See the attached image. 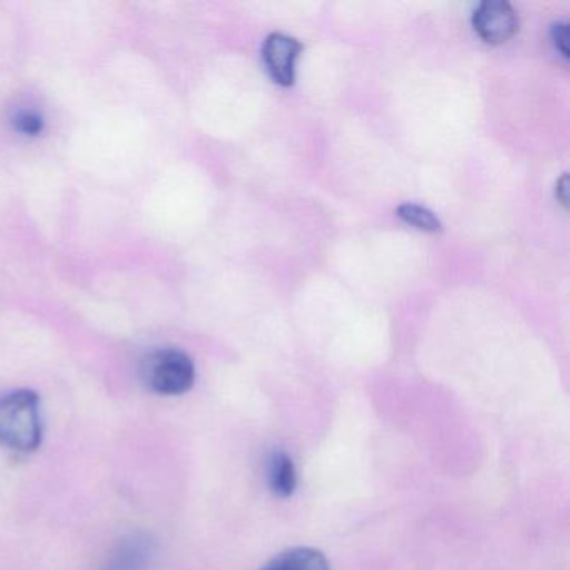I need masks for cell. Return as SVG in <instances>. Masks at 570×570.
Returning <instances> with one entry per match:
<instances>
[{"mask_svg":"<svg viewBox=\"0 0 570 570\" xmlns=\"http://www.w3.org/2000/svg\"><path fill=\"white\" fill-rule=\"evenodd\" d=\"M41 406L38 393L14 390L0 396V445L19 453H31L42 442Z\"/></svg>","mask_w":570,"mask_h":570,"instance_id":"cell-1","label":"cell"},{"mask_svg":"<svg viewBox=\"0 0 570 570\" xmlns=\"http://www.w3.org/2000/svg\"><path fill=\"white\" fill-rule=\"evenodd\" d=\"M195 376L191 358L175 348L153 353L142 365L146 385L159 395H183L191 390Z\"/></svg>","mask_w":570,"mask_h":570,"instance_id":"cell-2","label":"cell"},{"mask_svg":"<svg viewBox=\"0 0 570 570\" xmlns=\"http://www.w3.org/2000/svg\"><path fill=\"white\" fill-rule=\"evenodd\" d=\"M473 29L489 45H502L519 31V18L505 0H485L473 12Z\"/></svg>","mask_w":570,"mask_h":570,"instance_id":"cell-3","label":"cell"},{"mask_svg":"<svg viewBox=\"0 0 570 570\" xmlns=\"http://www.w3.org/2000/svg\"><path fill=\"white\" fill-rule=\"evenodd\" d=\"M302 49V45L296 39L282 32H275L266 38L263 59L269 75L278 85L292 86L295 82V62Z\"/></svg>","mask_w":570,"mask_h":570,"instance_id":"cell-4","label":"cell"},{"mask_svg":"<svg viewBox=\"0 0 570 570\" xmlns=\"http://www.w3.org/2000/svg\"><path fill=\"white\" fill-rule=\"evenodd\" d=\"M153 556V546L145 537H131L119 543L101 570H145Z\"/></svg>","mask_w":570,"mask_h":570,"instance_id":"cell-5","label":"cell"},{"mask_svg":"<svg viewBox=\"0 0 570 570\" xmlns=\"http://www.w3.org/2000/svg\"><path fill=\"white\" fill-rule=\"evenodd\" d=\"M262 570H330V567L320 550L295 547L269 560Z\"/></svg>","mask_w":570,"mask_h":570,"instance_id":"cell-6","label":"cell"},{"mask_svg":"<svg viewBox=\"0 0 570 570\" xmlns=\"http://www.w3.org/2000/svg\"><path fill=\"white\" fill-rule=\"evenodd\" d=\"M268 485L276 497L293 495L298 485L295 463L286 453L275 452L268 460Z\"/></svg>","mask_w":570,"mask_h":570,"instance_id":"cell-7","label":"cell"},{"mask_svg":"<svg viewBox=\"0 0 570 570\" xmlns=\"http://www.w3.org/2000/svg\"><path fill=\"white\" fill-rule=\"evenodd\" d=\"M399 216L403 219V222L409 223V225L416 226L419 229H423V232H440L442 229V225H440L439 218L433 215L430 209L423 208V206L413 205V203H405V205L400 206Z\"/></svg>","mask_w":570,"mask_h":570,"instance_id":"cell-8","label":"cell"},{"mask_svg":"<svg viewBox=\"0 0 570 570\" xmlns=\"http://www.w3.org/2000/svg\"><path fill=\"white\" fill-rule=\"evenodd\" d=\"M16 126H18L19 131L24 132V135H39L45 128L42 125L41 118H38L36 115H31V112H24V115L19 116L16 119Z\"/></svg>","mask_w":570,"mask_h":570,"instance_id":"cell-9","label":"cell"},{"mask_svg":"<svg viewBox=\"0 0 570 570\" xmlns=\"http://www.w3.org/2000/svg\"><path fill=\"white\" fill-rule=\"evenodd\" d=\"M552 39L556 48L562 52L563 58L569 56V26L557 22L552 26Z\"/></svg>","mask_w":570,"mask_h":570,"instance_id":"cell-10","label":"cell"},{"mask_svg":"<svg viewBox=\"0 0 570 570\" xmlns=\"http://www.w3.org/2000/svg\"><path fill=\"white\" fill-rule=\"evenodd\" d=\"M567 185H569V178H567V175L562 176V179L557 183V196H559V199L563 205H567Z\"/></svg>","mask_w":570,"mask_h":570,"instance_id":"cell-11","label":"cell"}]
</instances>
